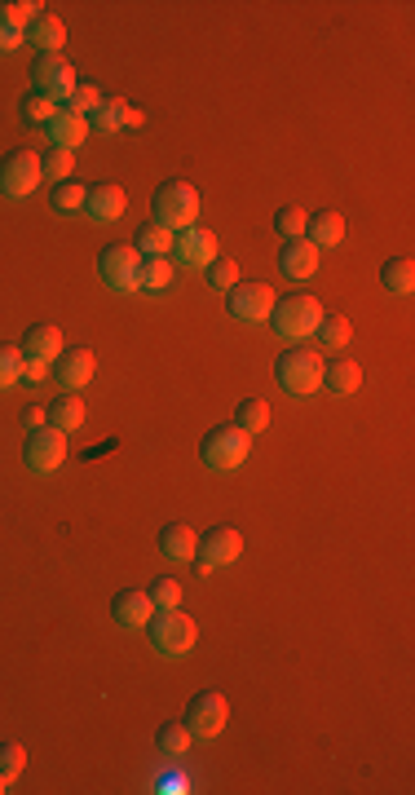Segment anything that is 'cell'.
<instances>
[{
    "label": "cell",
    "mask_w": 415,
    "mask_h": 795,
    "mask_svg": "<svg viewBox=\"0 0 415 795\" xmlns=\"http://www.w3.org/2000/svg\"><path fill=\"white\" fill-rule=\"evenodd\" d=\"M380 283H385V292L393 296H411L415 292V261L411 257H389L380 265Z\"/></svg>",
    "instance_id": "d4e9b609"
},
{
    "label": "cell",
    "mask_w": 415,
    "mask_h": 795,
    "mask_svg": "<svg viewBox=\"0 0 415 795\" xmlns=\"http://www.w3.org/2000/svg\"><path fill=\"white\" fill-rule=\"evenodd\" d=\"M190 729H186V720H164V725L155 729V751L159 756H168V760H182L186 751H190Z\"/></svg>",
    "instance_id": "cb8c5ba5"
},
{
    "label": "cell",
    "mask_w": 415,
    "mask_h": 795,
    "mask_svg": "<svg viewBox=\"0 0 415 795\" xmlns=\"http://www.w3.org/2000/svg\"><path fill=\"white\" fill-rule=\"evenodd\" d=\"M186 729L195 738H217L221 729H226V720H230V703H226V694L221 689H199L195 698L186 703Z\"/></svg>",
    "instance_id": "30bf717a"
},
{
    "label": "cell",
    "mask_w": 415,
    "mask_h": 795,
    "mask_svg": "<svg viewBox=\"0 0 415 795\" xmlns=\"http://www.w3.org/2000/svg\"><path fill=\"white\" fill-rule=\"evenodd\" d=\"M23 45H27V36L18 27H9L5 5H0V53H14V49H23Z\"/></svg>",
    "instance_id": "b9f144b4"
},
{
    "label": "cell",
    "mask_w": 415,
    "mask_h": 795,
    "mask_svg": "<svg viewBox=\"0 0 415 795\" xmlns=\"http://www.w3.org/2000/svg\"><path fill=\"white\" fill-rule=\"evenodd\" d=\"M252 451V433H243L239 424H217V429L204 433L199 442V460L208 464L212 473H234Z\"/></svg>",
    "instance_id": "277c9868"
},
{
    "label": "cell",
    "mask_w": 415,
    "mask_h": 795,
    "mask_svg": "<svg viewBox=\"0 0 415 795\" xmlns=\"http://www.w3.org/2000/svg\"><path fill=\"white\" fill-rule=\"evenodd\" d=\"M45 137H49V146H62V151H80L84 137H89V120L62 106V111L45 124Z\"/></svg>",
    "instance_id": "ac0fdd59"
},
{
    "label": "cell",
    "mask_w": 415,
    "mask_h": 795,
    "mask_svg": "<svg viewBox=\"0 0 415 795\" xmlns=\"http://www.w3.org/2000/svg\"><path fill=\"white\" fill-rule=\"evenodd\" d=\"M124 208H129V195H124L120 186H111V182L89 186V199H84V217H89L93 226H115V221L124 217Z\"/></svg>",
    "instance_id": "5bb4252c"
},
{
    "label": "cell",
    "mask_w": 415,
    "mask_h": 795,
    "mask_svg": "<svg viewBox=\"0 0 415 795\" xmlns=\"http://www.w3.org/2000/svg\"><path fill=\"white\" fill-rule=\"evenodd\" d=\"M58 111H62V106L53 102L49 93H40V89H27L23 102H18V115H23V124H40V129H45V124H49Z\"/></svg>",
    "instance_id": "83f0119b"
},
{
    "label": "cell",
    "mask_w": 415,
    "mask_h": 795,
    "mask_svg": "<svg viewBox=\"0 0 415 795\" xmlns=\"http://www.w3.org/2000/svg\"><path fill=\"white\" fill-rule=\"evenodd\" d=\"M323 358H318V349H310V345H292V349H283L279 358H274V380L283 385V394H292V398H310V394H318L323 389Z\"/></svg>",
    "instance_id": "6da1fadb"
},
{
    "label": "cell",
    "mask_w": 415,
    "mask_h": 795,
    "mask_svg": "<svg viewBox=\"0 0 415 795\" xmlns=\"http://www.w3.org/2000/svg\"><path fill=\"white\" fill-rule=\"evenodd\" d=\"M45 177H40V155L36 151H9L0 159V195L27 199Z\"/></svg>",
    "instance_id": "7c38bea8"
},
{
    "label": "cell",
    "mask_w": 415,
    "mask_h": 795,
    "mask_svg": "<svg viewBox=\"0 0 415 795\" xmlns=\"http://www.w3.org/2000/svg\"><path fill=\"white\" fill-rule=\"evenodd\" d=\"M98 102H102V93L93 89V84H76V93H71V102H67V111H76V115H84V120H89L93 111H98Z\"/></svg>",
    "instance_id": "60d3db41"
},
{
    "label": "cell",
    "mask_w": 415,
    "mask_h": 795,
    "mask_svg": "<svg viewBox=\"0 0 415 795\" xmlns=\"http://www.w3.org/2000/svg\"><path fill=\"white\" fill-rule=\"evenodd\" d=\"M23 380V349L0 341V389H14Z\"/></svg>",
    "instance_id": "d590c367"
},
{
    "label": "cell",
    "mask_w": 415,
    "mask_h": 795,
    "mask_svg": "<svg viewBox=\"0 0 415 795\" xmlns=\"http://www.w3.org/2000/svg\"><path fill=\"white\" fill-rule=\"evenodd\" d=\"M5 791H9V782H5V778H0V795H5Z\"/></svg>",
    "instance_id": "bcb514c9"
},
{
    "label": "cell",
    "mask_w": 415,
    "mask_h": 795,
    "mask_svg": "<svg viewBox=\"0 0 415 795\" xmlns=\"http://www.w3.org/2000/svg\"><path fill=\"white\" fill-rule=\"evenodd\" d=\"M124 115H129V102H124V98H102L98 111L89 115V129H98V133H120V129H124Z\"/></svg>",
    "instance_id": "4dcf8cb0"
},
{
    "label": "cell",
    "mask_w": 415,
    "mask_h": 795,
    "mask_svg": "<svg viewBox=\"0 0 415 795\" xmlns=\"http://www.w3.org/2000/svg\"><path fill=\"white\" fill-rule=\"evenodd\" d=\"M142 124H146V115L137 111V106H129V115H124V129H142Z\"/></svg>",
    "instance_id": "f6af8a7d"
},
{
    "label": "cell",
    "mask_w": 415,
    "mask_h": 795,
    "mask_svg": "<svg viewBox=\"0 0 415 795\" xmlns=\"http://www.w3.org/2000/svg\"><path fill=\"white\" fill-rule=\"evenodd\" d=\"M93 371H98V354H93L89 345H71L58 354V380L76 394V389H84L93 380Z\"/></svg>",
    "instance_id": "2e32d148"
},
{
    "label": "cell",
    "mask_w": 415,
    "mask_h": 795,
    "mask_svg": "<svg viewBox=\"0 0 415 795\" xmlns=\"http://www.w3.org/2000/svg\"><path fill=\"white\" fill-rule=\"evenodd\" d=\"M49 424H53V429H62V433H76L84 424V398H76L71 389L62 398H53L49 402Z\"/></svg>",
    "instance_id": "484cf974"
},
{
    "label": "cell",
    "mask_w": 415,
    "mask_h": 795,
    "mask_svg": "<svg viewBox=\"0 0 415 795\" xmlns=\"http://www.w3.org/2000/svg\"><path fill=\"white\" fill-rule=\"evenodd\" d=\"M23 36H27V45L36 53H62V45H67V27H62L58 14H40Z\"/></svg>",
    "instance_id": "44dd1931"
},
{
    "label": "cell",
    "mask_w": 415,
    "mask_h": 795,
    "mask_svg": "<svg viewBox=\"0 0 415 795\" xmlns=\"http://www.w3.org/2000/svg\"><path fill=\"white\" fill-rule=\"evenodd\" d=\"M305 221H310V212L296 208V204H287V208L274 212V230H279L283 239H305Z\"/></svg>",
    "instance_id": "e575fe53"
},
{
    "label": "cell",
    "mask_w": 415,
    "mask_h": 795,
    "mask_svg": "<svg viewBox=\"0 0 415 795\" xmlns=\"http://www.w3.org/2000/svg\"><path fill=\"white\" fill-rule=\"evenodd\" d=\"M71 168H76V151H62V146H49L45 155H40V177H45V182H67L71 177Z\"/></svg>",
    "instance_id": "d6a6232c"
},
{
    "label": "cell",
    "mask_w": 415,
    "mask_h": 795,
    "mask_svg": "<svg viewBox=\"0 0 415 795\" xmlns=\"http://www.w3.org/2000/svg\"><path fill=\"white\" fill-rule=\"evenodd\" d=\"M234 424L257 438V433H265V424H270V407H265L261 398H243L239 407H234Z\"/></svg>",
    "instance_id": "836d02e7"
},
{
    "label": "cell",
    "mask_w": 415,
    "mask_h": 795,
    "mask_svg": "<svg viewBox=\"0 0 415 795\" xmlns=\"http://www.w3.org/2000/svg\"><path fill=\"white\" fill-rule=\"evenodd\" d=\"M40 14H45V5H40V0H9V5H5L9 27H18V31H27Z\"/></svg>",
    "instance_id": "74e56055"
},
{
    "label": "cell",
    "mask_w": 415,
    "mask_h": 795,
    "mask_svg": "<svg viewBox=\"0 0 415 795\" xmlns=\"http://www.w3.org/2000/svg\"><path fill=\"white\" fill-rule=\"evenodd\" d=\"M49 371H53V367L45 363V358H23V380H27V385H40Z\"/></svg>",
    "instance_id": "7bdbcfd3"
},
{
    "label": "cell",
    "mask_w": 415,
    "mask_h": 795,
    "mask_svg": "<svg viewBox=\"0 0 415 795\" xmlns=\"http://www.w3.org/2000/svg\"><path fill=\"white\" fill-rule=\"evenodd\" d=\"M173 257L186 265V270H208L212 261L221 257L217 248V235L208 226H190V230H177L173 235Z\"/></svg>",
    "instance_id": "4fadbf2b"
},
{
    "label": "cell",
    "mask_w": 415,
    "mask_h": 795,
    "mask_svg": "<svg viewBox=\"0 0 415 795\" xmlns=\"http://www.w3.org/2000/svg\"><path fill=\"white\" fill-rule=\"evenodd\" d=\"M323 389L336 398H349L363 389V367L358 363H327L323 367Z\"/></svg>",
    "instance_id": "603a6c76"
},
{
    "label": "cell",
    "mask_w": 415,
    "mask_h": 795,
    "mask_svg": "<svg viewBox=\"0 0 415 795\" xmlns=\"http://www.w3.org/2000/svg\"><path fill=\"white\" fill-rule=\"evenodd\" d=\"M137 257H173V230H164V226H142L137 230Z\"/></svg>",
    "instance_id": "f1b7e54d"
},
{
    "label": "cell",
    "mask_w": 415,
    "mask_h": 795,
    "mask_svg": "<svg viewBox=\"0 0 415 795\" xmlns=\"http://www.w3.org/2000/svg\"><path fill=\"white\" fill-rule=\"evenodd\" d=\"M146 641H151V650L159 654V659H186V654L199 645V628L182 606L155 610V619L146 623Z\"/></svg>",
    "instance_id": "7a4b0ae2"
},
{
    "label": "cell",
    "mask_w": 415,
    "mask_h": 795,
    "mask_svg": "<svg viewBox=\"0 0 415 795\" xmlns=\"http://www.w3.org/2000/svg\"><path fill=\"white\" fill-rule=\"evenodd\" d=\"M314 336H318V345H323V349H345L349 336H354V327H349L345 314H323V318H318V327H314Z\"/></svg>",
    "instance_id": "f546056e"
},
{
    "label": "cell",
    "mask_w": 415,
    "mask_h": 795,
    "mask_svg": "<svg viewBox=\"0 0 415 795\" xmlns=\"http://www.w3.org/2000/svg\"><path fill=\"white\" fill-rule=\"evenodd\" d=\"M274 288L270 283H234L226 292V314L234 323H270V310H274Z\"/></svg>",
    "instance_id": "8fae6325"
},
{
    "label": "cell",
    "mask_w": 415,
    "mask_h": 795,
    "mask_svg": "<svg viewBox=\"0 0 415 795\" xmlns=\"http://www.w3.org/2000/svg\"><path fill=\"white\" fill-rule=\"evenodd\" d=\"M137 265H142V257H137L133 243H111V248L98 252V279L111 292L133 296V292H142V283H137Z\"/></svg>",
    "instance_id": "8992f818"
},
{
    "label": "cell",
    "mask_w": 415,
    "mask_h": 795,
    "mask_svg": "<svg viewBox=\"0 0 415 795\" xmlns=\"http://www.w3.org/2000/svg\"><path fill=\"white\" fill-rule=\"evenodd\" d=\"M84 199H89V186H80L76 177H67V182H58V186H53L49 204H53V212H62V217H71V212H84Z\"/></svg>",
    "instance_id": "1f68e13d"
},
{
    "label": "cell",
    "mask_w": 415,
    "mask_h": 795,
    "mask_svg": "<svg viewBox=\"0 0 415 795\" xmlns=\"http://www.w3.org/2000/svg\"><path fill=\"white\" fill-rule=\"evenodd\" d=\"M23 769H27V751H23V742H0V778L14 782Z\"/></svg>",
    "instance_id": "f35d334b"
},
{
    "label": "cell",
    "mask_w": 415,
    "mask_h": 795,
    "mask_svg": "<svg viewBox=\"0 0 415 795\" xmlns=\"http://www.w3.org/2000/svg\"><path fill=\"white\" fill-rule=\"evenodd\" d=\"M23 424H27V429H40V424H49V411L27 407V411H23Z\"/></svg>",
    "instance_id": "ee69618b"
},
{
    "label": "cell",
    "mask_w": 415,
    "mask_h": 795,
    "mask_svg": "<svg viewBox=\"0 0 415 795\" xmlns=\"http://www.w3.org/2000/svg\"><path fill=\"white\" fill-rule=\"evenodd\" d=\"M327 310L314 301L310 292H292L283 296V301H274L270 310V327L283 336V341H305V336H314L318 318H323Z\"/></svg>",
    "instance_id": "5b68a950"
},
{
    "label": "cell",
    "mask_w": 415,
    "mask_h": 795,
    "mask_svg": "<svg viewBox=\"0 0 415 795\" xmlns=\"http://www.w3.org/2000/svg\"><path fill=\"white\" fill-rule=\"evenodd\" d=\"M18 349H23V358H45V363H58V354L67 345H62V332L53 323H36V327H27V332H23Z\"/></svg>",
    "instance_id": "d6986e66"
},
{
    "label": "cell",
    "mask_w": 415,
    "mask_h": 795,
    "mask_svg": "<svg viewBox=\"0 0 415 795\" xmlns=\"http://www.w3.org/2000/svg\"><path fill=\"white\" fill-rule=\"evenodd\" d=\"M137 283H142V292H168V283H173V261L168 257H142V265H137Z\"/></svg>",
    "instance_id": "4316f807"
},
{
    "label": "cell",
    "mask_w": 415,
    "mask_h": 795,
    "mask_svg": "<svg viewBox=\"0 0 415 795\" xmlns=\"http://www.w3.org/2000/svg\"><path fill=\"white\" fill-rule=\"evenodd\" d=\"M208 283H212V292H230L234 288V283H239V265H234L230 257H217V261H212L208 265Z\"/></svg>",
    "instance_id": "ab89813d"
},
{
    "label": "cell",
    "mask_w": 415,
    "mask_h": 795,
    "mask_svg": "<svg viewBox=\"0 0 415 795\" xmlns=\"http://www.w3.org/2000/svg\"><path fill=\"white\" fill-rule=\"evenodd\" d=\"M76 67H71L62 53H36V62H31V89L49 93L58 106L71 102V93H76Z\"/></svg>",
    "instance_id": "ba28073f"
},
{
    "label": "cell",
    "mask_w": 415,
    "mask_h": 795,
    "mask_svg": "<svg viewBox=\"0 0 415 795\" xmlns=\"http://www.w3.org/2000/svg\"><path fill=\"white\" fill-rule=\"evenodd\" d=\"M67 460V433L53 429V424H40V429H27V442H23V464L31 473L49 477L53 469H62Z\"/></svg>",
    "instance_id": "9c48e42d"
},
{
    "label": "cell",
    "mask_w": 415,
    "mask_h": 795,
    "mask_svg": "<svg viewBox=\"0 0 415 795\" xmlns=\"http://www.w3.org/2000/svg\"><path fill=\"white\" fill-rule=\"evenodd\" d=\"M239 553H243V530L239 526H212L208 535H199L195 557H190V561H195L199 575H212V570L239 561Z\"/></svg>",
    "instance_id": "52a82bcc"
},
{
    "label": "cell",
    "mask_w": 415,
    "mask_h": 795,
    "mask_svg": "<svg viewBox=\"0 0 415 795\" xmlns=\"http://www.w3.org/2000/svg\"><path fill=\"white\" fill-rule=\"evenodd\" d=\"M279 270L287 274V279H314L318 274V248L310 239H283L279 248Z\"/></svg>",
    "instance_id": "e0dca14e"
},
{
    "label": "cell",
    "mask_w": 415,
    "mask_h": 795,
    "mask_svg": "<svg viewBox=\"0 0 415 795\" xmlns=\"http://www.w3.org/2000/svg\"><path fill=\"white\" fill-rule=\"evenodd\" d=\"M305 239H310L318 252H323V248H336V243L345 239V217H340L336 208H318L314 217L305 221Z\"/></svg>",
    "instance_id": "ffe728a7"
},
{
    "label": "cell",
    "mask_w": 415,
    "mask_h": 795,
    "mask_svg": "<svg viewBox=\"0 0 415 795\" xmlns=\"http://www.w3.org/2000/svg\"><path fill=\"white\" fill-rule=\"evenodd\" d=\"M199 190L190 186V182H164L155 190V199H151V212H155V226H164V230H190V226H199Z\"/></svg>",
    "instance_id": "3957f363"
},
{
    "label": "cell",
    "mask_w": 415,
    "mask_h": 795,
    "mask_svg": "<svg viewBox=\"0 0 415 795\" xmlns=\"http://www.w3.org/2000/svg\"><path fill=\"white\" fill-rule=\"evenodd\" d=\"M111 614H115V623H120V628H133V632H142L146 623L155 619V601L146 597L142 588H124V592H115V601H111Z\"/></svg>",
    "instance_id": "9a60e30c"
},
{
    "label": "cell",
    "mask_w": 415,
    "mask_h": 795,
    "mask_svg": "<svg viewBox=\"0 0 415 795\" xmlns=\"http://www.w3.org/2000/svg\"><path fill=\"white\" fill-rule=\"evenodd\" d=\"M195 544H199V535L186 522H168L164 530H159V553H164L168 561H190L195 557Z\"/></svg>",
    "instance_id": "7402d4cb"
},
{
    "label": "cell",
    "mask_w": 415,
    "mask_h": 795,
    "mask_svg": "<svg viewBox=\"0 0 415 795\" xmlns=\"http://www.w3.org/2000/svg\"><path fill=\"white\" fill-rule=\"evenodd\" d=\"M146 597L155 601V610H177V606H182V583L164 575V579H155L151 588H146Z\"/></svg>",
    "instance_id": "8d00e7d4"
}]
</instances>
